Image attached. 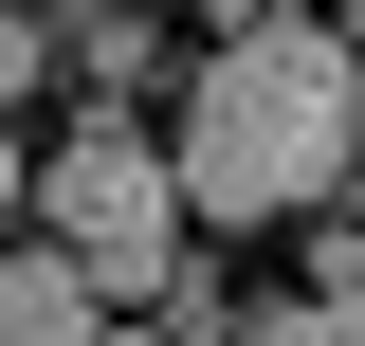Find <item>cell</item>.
<instances>
[{"label": "cell", "instance_id": "8992f818", "mask_svg": "<svg viewBox=\"0 0 365 346\" xmlns=\"http://www.w3.org/2000/svg\"><path fill=\"white\" fill-rule=\"evenodd\" d=\"M274 346H365V310H347V292H292V310H274Z\"/></svg>", "mask_w": 365, "mask_h": 346}, {"label": "cell", "instance_id": "52a82bcc", "mask_svg": "<svg viewBox=\"0 0 365 346\" xmlns=\"http://www.w3.org/2000/svg\"><path fill=\"white\" fill-rule=\"evenodd\" d=\"M55 19H110V0H55Z\"/></svg>", "mask_w": 365, "mask_h": 346}, {"label": "cell", "instance_id": "5b68a950", "mask_svg": "<svg viewBox=\"0 0 365 346\" xmlns=\"http://www.w3.org/2000/svg\"><path fill=\"white\" fill-rule=\"evenodd\" d=\"M311 292H347V310H365V219H311Z\"/></svg>", "mask_w": 365, "mask_h": 346}, {"label": "cell", "instance_id": "3957f363", "mask_svg": "<svg viewBox=\"0 0 365 346\" xmlns=\"http://www.w3.org/2000/svg\"><path fill=\"white\" fill-rule=\"evenodd\" d=\"M110 310H128V292H110V273L37 219V237H19V273H0V346H110Z\"/></svg>", "mask_w": 365, "mask_h": 346}, {"label": "cell", "instance_id": "7a4b0ae2", "mask_svg": "<svg viewBox=\"0 0 365 346\" xmlns=\"http://www.w3.org/2000/svg\"><path fill=\"white\" fill-rule=\"evenodd\" d=\"M37 219H55L128 310L182 292V219H201V201H182V128H146V110H73L55 164H37Z\"/></svg>", "mask_w": 365, "mask_h": 346}, {"label": "cell", "instance_id": "6da1fadb", "mask_svg": "<svg viewBox=\"0 0 365 346\" xmlns=\"http://www.w3.org/2000/svg\"><path fill=\"white\" fill-rule=\"evenodd\" d=\"M365 182V37L311 0H237L220 55L182 73V201L201 219H329Z\"/></svg>", "mask_w": 365, "mask_h": 346}, {"label": "cell", "instance_id": "277c9868", "mask_svg": "<svg viewBox=\"0 0 365 346\" xmlns=\"http://www.w3.org/2000/svg\"><path fill=\"white\" fill-rule=\"evenodd\" d=\"M73 73H91V110H128V91L165 73V37H146L128 0H110V19H73Z\"/></svg>", "mask_w": 365, "mask_h": 346}]
</instances>
